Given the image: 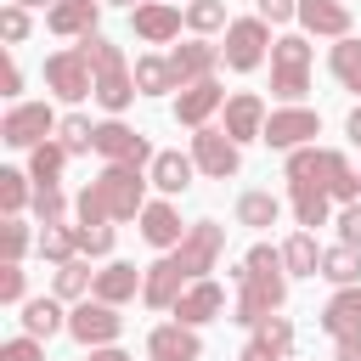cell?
I'll return each mask as SVG.
<instances>
[{
    "label": "cell",
    "mask_w": 361,
    "mask_h": 361,
    "mask_svg": "<svg viewBox=\"0 0 361 361\" xmlns=\"http://www.w3.org/2000/svg\"><path fill=\"white\" fill-rule=\"evenodd\" d=\"M231 282H237V310H231V322L259 327V322H265L271 310H282V299H288V265H282V248L254 243V248L243 254V265L231 271Z\"/></svg>",
    "instance_id": "6da1fadb"
},
{
    "label": "cell",
    "mask_w": 361,
    "mask_h": 361,
    "mask_svg": "<svg viewBox=\"0 0 361 361\" xmlns=\"http://www.w3.org/2000/svg\"><path fill=\"white\" fill-rule=\"evenodd\" d=\"M147 186H152V175L141 169V164H107L85 192H79V203H73V214H79V226H107V220H135L141 209H147Z\"/></svg>",
    "instance_id": "7a4b0ae2"
},
{
    "label": "cell",
    "mask_w": 361,
    "mask_h": 361,
    "mask_svg": "<svg viewBox=\"0 0 361 361\" xmlns=\"http://www.w3.org/2000/svg\"><path fill=\"white\" fill-rule=\"evenodd\" d=\"M79 51L90 56V68H96V102L107 107V118H118L141 90H135V68L124 62V51L107 39V34H85L79 39Z\"/></svg>",
    "instance_id": "3957f363"
},
{
    "label": "cell",
    "mask_w": 361,
    "mask_h": 361,
    "mask_svg": "<svg viewBox=\"0 0 361 361\" xmlns=\"http://www.w3.org/2000/svg\"><path fill=\"white\" fill-rule=\"evenodd\" d=\"M310 90V39L305 34H282L271 45V96L276 102H299Z\"/></svg>",
    "instance_id": "277c9868"
},
{
    "label": "cell",
    "mask_w": 361,
    "mask_h": 361,
    "mask_svg": "<svg viewBox=\"0 0 361 361\" xmlns=\"http://www.w3.org/2000/svg\"><path fill=\"white\" fill-rule=\"evenodd\" d=\"M271 23L254 11V17H231V28H226V45H220V56H226V68L231 73H254L265 56H271Z\"/></svg>",
    "instance_id": "5b68a950"
},
{
    "label": "cell",
    "mask_w": 361,
    "mask_h": 361,
    "mask_svg": "<svg viewBox=\"0 0 361 361\" xmlns=\"http://www.w3.org/2000/svg\"><path fill=\"white\" fill-rule=\"evenodd\" d=\"M169 254H175V265L186 271V282H197V276H209V271L220 265V254H226V226H220V220H192L186 237H180Z\"/></svg>",
    "instance_id": "8992f818"
},
{
    "label": "cell",
    "mask_w": 361,
    "mask_h": 361,
    "mask_svg": "<svg viewBox=\"0 0 361 361\" xmlns=\"http://www.w3.org/2000/svg\"><path fill=\"white\" fill-rule=\"evenodd\" d=\"M56 124H62V118H56V107H51V102H11V113L0 118V141L28 152V147L51 141V135H56Z\"/></svg>",
    "instance_id": "52a82bcc"
},
{
    "label": "cell",
    "mask_w": 361,
    "mask_h": 361,
    "mask_svg": "<svg viewBox=\"0 0 361 361\" xmlns=\"http://www.w3.org/2000/svg\"><path fill=\"white\" fill-rule=\"evenodd\" d=\"M45 85L62 102H85V96H96V68H90V56L79 45H68V51H51L45 56Z\"/></svg>",
    "instance_id": "ba28073f"
},
{
    "label": "cell",
    "mask_w": 361,
    "mask_h": 361,
    "mask_svg": "<svg viewBox=\"0 0 361 361\" xmlns=\"http://www.w3.org/2000/svg\"><path fill=\"white\" fill-rule=\"evenodd\" d=\"M68 333L85 344V350H96V344H118V333H124V316H118V305H107V299H79L73 310H68Z\"/></svg>",
    "instance_id": "9c48e42d"
},
{
    "label": "cell",
    "mask_w": 361,
    "mask_h": 361,
    "mask_svg": "<svg viewBox=\"0 0 361 361\" xmlns=\"http://www.w3.org/2000/svg\"><path fill=\"white\" fill-rule=\"evenodd\" d=\"M322 135V113L316 107H299V102H288V107H276L271 118H265V147H276V152H293V147H310Z\"/></svg>",
    "instance_id": "30bf717a"
},
{
    "label": "cell",
    "mask_w": 361,
    "mask_h": 361,
    "mask_svg": "<svg viewBox=\"0 0 361 361\" xmlns=\"http://www.w3.org/2000/svg\"><path fill=\"white\" fill-rule=\"evenodd\" d=\"M192 164H197L209 180H231V175L243 169V147H237L226 130L203 124V130H192Z\"/></svg>",
    "instance_id": "8fae6325"
},
{
    "label": "cell",
    "mask_w": 361,
    "mask_h": 361,
    "mask_svg": "<svg viewBox=\"0 0 361 361\" xmlns=\"http://www.w3.org/2000/svg\"><path fill=\"white\" fill-rule=\"evenodd\" d=\"M96 152H102L107 164H141V169L158 158L152 141H147L141 130H130L124 118H102V124H96Z\"/></svg>",
    "instance_id": "7c38bea8"
},
{
    "label": "cell",
    "mask_w": 361,
    "mask_h": 361,
    "mask_svg": "<svg viewBox=\"0 0 361 361\" xmlns=\"http://www.w3.org/2000/svg\"><path fill=\"white\" fill-rule=\"evenodd\" d=\"M130 23H135V34H141L147 45H169V39L186 28V11L169 6V0H141V6H130Z\"/></svg>",
    "instance_id": "4fadbf2b"
},
{
    "label": "cell",
    "mask_w": 361,
    "mask_h": 361,
    "mask_svg": "<svg viewBox=\"0 0 361 361\" xmlns=\"http://www.w3.org/2000/svg\"><path fill=\"white\" fill-rule=\"evenodd\" d=\"M226 56H220V45H209L203 34H192L186 45H175L169 51V68H175V79H180V90L186 85H197V79H214V68H220Z\"/></svg>",
    "instance_id": "5bb4252c"
},
{
    "label": "cell",
    "mask_w": 361,
    "mask_h": 361,
    "mask_svg": "<svg viewBox=\"0 0 361 361\" xmlns=\"http://www.w3.org/2000/svg\"><path fill=\"white\" fill-rule=\"evenodd\" d=\"M226 107V90H220V79H197V85H186L180 96H175V124H186V130H203L214 113Z\"/></svg>",
    "instance_id": "9a60e30c"
},
{
    "label": "cell",
    "mask_w": 361,
    "mask_h": 361,
    "mask_svg": "<svg viewBox=\"0 0 361 361\" xmlns=\"http://www.w3.org/2000/svg\"><path fill=\"white\" fill-rule=\"evenodd\" d=\"M265 118H271L265 102H259L254 90H237V96H226V124H220V130L243 147V141H259V135H265Z\"/></svg>",
    "instance_id": "2e32d148"
},
{
    "label": "cell",
    "mask_w": 361,
    "mask_h": 361,
    "mask_svg": "<svg viewBox=\"0 0 361 361\" xmlns=\"http://www.w3.org/2000/svg\"><path fill=\"white\" fill-rule=\"evenodd\" d=\"M186 293V271L175 265V254H158L152 265H147V282H141V299L152 305V310H175V299Z\"/></svg>",
    "instance_id": "e0dca14e"
},
{
    "label": "cell",
    "mask_w": 361,
    "mask_h": 361,
    "mask_svg": "<svg viewBox=\"0 0 361 361\" xmlns=\"http://www.w3.org/2000/svg\"><path fill=\"white\" fill-rule=\"evenodd\" d=\"M220 310H226V288L209 282V276L186 282V293L175 299V322H186V327H203V322H214Z\"/></svg>",
    "instance_id": "ac0fdd59"
},
{
    "label": "cell",
    "mask_w": 361,
    "mask_h": 361,
    "mask_svg": "<svg viewBox=\"0 0 361 361\" xmlns=\"http://www.w3.org/2000/svg\"><path fill=\"white\" fill-rule=\"evenodd\" d=\"M147 355H152V361H197V355H203V338H197V327H186V322H164V327L147 333Z\"/></svg>",
    "instance_id": "d6986e66"
},
{
    "label": "cell",
    "mask_w": 361,
    "mask_h": 361,
    "mask_svg": "<svg viewBox=\"0 0 361 361\" xmlns=\"http://www.w3.org/2000/svg\"><path fill=\"white\" fill-rule=\"evenodd\" d=\"M135 226H141V243H152L158 254H169V248L186 237V226H180V214H175V203H169V197L147 203V209L135 214Z\"/></svg>",
    "instance_id": "ffe728a7"
},
{
    "label": "cell",
    "mask_w": 361,
    "mask_h": 361,
    "mask_svg": "<svg viewBox=\"0 0 361 361\" xmlns=\"http://www.w3.org/2000/svg\"><path fill=\"white\" fill-rule=\"evenodd\" d=\"M299 28L305 34H322V39H344L355 28V17H350L344 0H299Z\"/></svg>",
    "instance_id": "44dd1931"
},
{
    "label": "cell",
    "mask_w": 361,
    "mask_h": 361,
    "mask_svg": "<svg viewBox=\"0 0 361 361\" xmlns=\"http://www.w3.org/2000/svg\"><path fill=\"white\" fill-rule=\"evenodd\" d=\"M322 333H327L333 344L361 338V282H355V288H338V293L327 299V310H322Z\"/></svg>",
    "instance_id": "7402d4cb"
},
{
    "label": "cell",
    "mask_w": 361,
    "mask_h": 361,
    "mask_svg": "<svg viewBox=\"0 0 361 361\" xmlns=\"http://www.w3.org/2000/svg\"><path fill=\"white\" fill-rule=\"evenodd\" d=\"M96 17H102V0H56L45 11V28L62 39H85V34H96Z\"/></svg>",
    "instance_id": "603a6c76"
},
{
    "label": "cell",
    "mask_w": 361,
    "mask_h": 361,
    "mask_svg": "<svg viewBox=\"0 0 361 361\" xmlns=\"http://www.w3.org/2000/svg\"><path fill=\"white\" fill-rule=\"evenodd\" d=\"M141 282H147V271H135L130 259H107L102 271H96V299H107V305H130L135 293H141Z\"/></svg>",
    "instance_id": "cb8c5ba5"
},
{
    "label": "cell",
    "mask_w": 361,
    "mask_h": 361,
    "mask_svg": "<svg viewBox=\"0 0 361 361\" xmlns=\"http://www.w3.org/2000/svg\"><path fill=\"white\" fill-rule=\"evenodd\" d=\"M288 203H293V220L310 231V226H327V209H333V192L322 180H288Z\"/></svg>",
    "instance_id": "d4e9b609"
},
{
    "label": "cell",
    "mask_w": 361,
    "mask_h": 361,
    "mask_svg": "<svg viewBox=\"0 0 361 361\" xmlns=\"http://www.w3.org/2000/svg\"><path fill=\"white\" fill-rule=\"evenodd\" d=\"M147 175H152V186H158L164 197H180V192L192 186L197 164H192V152H158V158L147 164Z\"/></svg>",
    "instance_id": "484cf974"
},
{
    "label": "cell",
    "mask_w": 361,
    "mask_h": 361,
    "mask_svg": "<svg viewBox=\"0 0 361 361\" xmlns=\"http://www.w3.org/2000/svg\"><path fill=\"white\" fill-rule=\"evenodd\" d=\"M322 186H327L338 203H361V175H355L350 158L333 152V147H322Z\"/></svg>",
    "instance_id": "4316f807"
},
{
    "label": "cell",
    "mask_w": 361,
    "mask_h": 361,
    "mask_svg": "<svg viewBox=\"0 0 361 361\" xmlns=\"http://www.w3.org/2000/svg\"><path fill=\"white\" fill-rule=\"evenodd\" d=\"M23 333H34V338H56V333H68V310H62V299L51 293V299H23Z\"/></svg>",
    "instance_id": "83f0119b"
},
{
    "label": "cell",
    "mask_w": 361,
    "mask_h": 361,
    "mask_svg": "<svg viewBox=\"0 0 361 361\" xmlns=\"http://www.w3.org/2000/svg\"><path fill=\"white\" fill-rule=\"evenodd\" d=\"M282 265H288V276H322V243H316V231H293L282 243Z\"/></svg>",
    "instance_id": "f1b7e54d"
},
{
    "label": "cell",
    "mask_w": 361,
    "mask_h": 361,
    "mask_svg": "<svg viewBox=\"0 0 361 361\" xmlns=\"http://www.w3.org/2000/svg\"><path fill=\"white\" fill-rule=\"evenodd\" d=\"M135 90L141 96H169V90H180V79H175V68H169V56H135Z\"/></svg>",
    "instance_id": "f546056e"
},
{
    "label": "cell",
    "mask_w": 361,
    "mask_h": 361,
    "mask_svg": "<svg viewBox=\"0 0 361 361\" xmlns=\"http://www.w3.org/2000/svg\"><path fill=\"white\" fill-rule=\"evenodd\" d=\"M68 147L62 141H39V147H28V175H34V186H56L62 180V169H68Z\"/></svg>",
    "instance_id": "4dcf8cb0"
},
{
    "label": "cell",
    "mask_w": 361,
    "mask_h": 361,
    "mask_svg": "<svg viewBox=\"0 0 361 361\" xmlns=\"http://www.w3.org/2000/svg\"><path fill=\"white\" fill-rule=\"evenodd\" d=\"M322 276H327L333 288H355V282H361V248H350V243L322 248Z\"/></svg>",
    "instance_id": "1f68e13d"
},
{
    "label": "cell",
    "mask_w": 361,
    "mask_h": 361,
    "mask_svg": "<svg viewBox=\"0 0 361 361\" xmlns=\"http://www.w3.org/2000/svg\"><path fill=\"white\" fill-rule=\"evenodd\" d=\"M327 68H333V79H338L344 90H355V96H361V39H355V34L333 39V51H327Z\"/></svg>",
    "instance_id": "d6a6232c"
},
{
    "label": "cell",
    "mask_w": 361,
    "mask_h": 361,
    "mask_svg": "<svg viewBox=\"0 0 361 361\" xmlns=\"http://www.w3.org/2000/svg\"><path fill=\"white\" fill-rule=\"evenodd\" d=\"M276 214H282V197L276 192H243L237 197V226H248V231L276 226Z\"/></svg>",
    "instance_id": "836d02e7"
},
{
    "label": "cell",
    "mask_w": 361,
    "mask_h": 361,
    "mask_svg": "<svg viewBox=\"0 0 361 361\" xmlns=\"http://www.w3.org/2000/svg\"><path fill=\"white\" fill-rule=\"evenodd\" d=\"M180 11H186V28H192V34H203V39H209V34H220V28H231L226 0H186Z\"/></svg>",
    "instance_id": "e575fe53"
},
{
    "label": "cell",
    "mask_w": 361,
    "mask_h": 361,
    "mask_svg": "<svg viewBox=\"0 0 361 361\" xmlns=\"http://www.w3.org/2000/svg\"><path fill=\"white\" fill-rule=\"evenodd\" d=\"M34 248H39V259H51V265H68V259H79V243H73V226H62V220H56V226H45Z\"/></svg>",
    "instance_id": "d590c367"
},
{
    "label": "cell",
    "mask_w": 361,
    "mask_h": 361,
    "mask_svg": "<svg viewBox=\"0 0 361 361\" xmlns=\"http://www.w3.org/2000/svg\"><path fill=\"white\" fill-rule=\"evenodd\" d=\"M90 288H96V271L85 265V254L56 265V299H90Z\"/></svg>",
    "instance_id": "8d00e7d4"
},
{
    "label": "cell",
    "mask_w": 361,
    "mask_h": 361,
    "mask_svg": "<svg viewBox=\"0 0 361 361\" xmlns=\"http://www.w3.org/2000/svg\"><path fill=\"white\" fill-rule=\"evenodd\" d=\"M34 175L28 169H0V209L6 214H23L28 203H34V186H28Z\"/></svg>",
    "instance_id": "74e56055"
},
{
    "label": "cell",
    "mask_w": 361,
    "mask_h": 361,
    "mask_svg": "<svg viewBox=\"0 0 361 361\" xmlns=\"http://www.w3.org/2000/svg\"><path fill=\"white\" fill-rule=\"evenodd\" d=\"M56 141H62V147L79 158V152H90V147H96V124H90L85 113H68V118L56 124Z\"/></svg>",
    "instance_id": "f35d334b"
},
{
    "label": "cell",
    "mask_w": 361,
    "mask_h": 361,
    "mask_svg": "<svg viewBox=\"0 0 361 361\" xmlns=\"http://www.w3.org/2000/svg\"><path fill=\"white\" fill-rule=\"evenodd\" d=\"M254 338H259L265 350H276L282 361L293 355V322H288V316H276V310H271V316H265V322L254 327Z\"/></svg>",
    "instance_id": "ab89813d"
},
{
    "label": "cell",
    "mask_w": 361,
    "mask_h": 361,
    "mask_svg": "<svg viewBox=\"0 0 361 361\" xmlns=\"http://www.w3.org/2000/svg\"><path fill=\"white\" fill-rule=\"evenodd\" d=\"M282 180H322V147H293L288 164H282Z\"/></svg>",
    "instance_id": "60d3db41"
},
{
    "label": "cell",
    "mask_w": 361,
    "mask_h": 361,
    "mask_svg": "<svg viewBox=\"0 0 361 361\" xmlns=\"http://www.w3.org/2000/svg\"><path fill=\"white\" fill-rule=\"evenodd\" d=\"M28 243H39V237L28 231V220H23V214H6V226H0V259H23Z\"/></svg>",
    "instance_id": "b9f144b4"
},
{
    "label": "cell",
    "mask_w": 361,
    "mask_h": 361,
    "mask_svg": "<svg viewBox=\"0 0 361 361\" xmlns=\"http://www.w3.org/2000/svg\"><path fill=\"white\" fill-rule=\"evenodd\" d=\"M28 299V271L23 259H0V305H23Z\"/></svg>",
    "instance_id": "7bdbcfd3"
},
{
    "label": "cell",
    "mask_w": 361,
    "mask_h": 361,
    "mask_svg": "<svg viewBox=\"0 0 361 361\" xmlns=\"http://www.w3.org/2000/svg\"><path fill=\"white\" fill-rule=\"evenodd\" d=\"M34 214H39V226L68 220V197H62V186H34Z\"/></svg>",
    "instance_id": "ee69618b"
},
{
    "label": "cell",
    "mask_w": 361,
    "mask_h": 361,
    "mask_svg": "<svg viewBox=\"0 0 361 361\" xmlns=\"http://www.w3.org/2000/svg\"><path fill=\"white\" fill-rule=\"evenodd\" d=\"M73 243L85 259H102V254H113V226H73Z\"/></svg>",
    "instance_id": "f6af8a7d"
},
{
    "label": "cell",
    "mask_w": 361,
    "mask_h": 361,
    "mask_svg": "<svg viewBox=\"0 0 361 361\" xmlns=\"http://www.w3.org/2000/svg\"><path fill=\"white\" fill-rule=\"evenodd\" d=\"M28 6H17V0H6V11H0V34H6V45H23L28 39Z\"/></svg>",
    "instance_id": "bcb514c9"
},
{
    "label": "cell",
    "mask_w": 361,
    "mask_h": 361,
    "mask_svg": "<svg viewBox=\"0 0 361 361\" xmlns=\"http://www.w3.org/2000/svg\"><path fill=\"white\" fill-rule=\"evenodd\" d=\"M0 361H45V338L17 333V338H6V344H0Z\"/></svg>",
    "instance_id": "7dc6e473"
},
{
    "label": "cell",
    "mask_w": 361,
    "mask_h": 361,
    "mask_svg": "<svg viewBox=\"0 0 361 361\" xmlns=\"http://www.w3.org/2000/svg\"><path fill=\"white\" fill-rule=\"evenodd\" d=\"M254 11H259L271 28H282V23H299V0H254Z\"/></svg>",
    "instance_id": "c3c4849f"
},
{
    "label": "cell",
    "mask_w": 361,
    "mask_h": 361,
    "mask_svg": "<svg viewBox=\"0 0 361 361\" xmlns=\"http://www.w3.org/2000/svg\"><path fill=\"white\" fill-rule=\"evenodd\" d=\"M333 226H338V243H350V248H361V203H344Z\"/></svg>",
    "instance_id": "681fc988"
},
{
    "label": "cell",
    "mask_w": 361,
    "mask_h": 361,
    "mask_svg": "<svg viewBox=\"0 0 361 361\" xmlns=\"http://www.w3.org/2000/svg\"><path fill=\"white\" fill-rule=\"evenodd\" d=\"M17 90H23V68L6 56V68H0V96H11V102H17Z\"/></svg>",
    "instance_id": "f907efd6"
},
{
    "label": "cell",
    "mask_w": 361,
    "mask_h": 361,
    "mask_svg": "<svg viewBox=\"0 0 361 361\" xmlns=\"http://www.w3.org/2000/svg\"><path fill=\"white\" fill-rule=\"evenodd\" d=\"M237 361H282V355H276V350H265V344H259V338H248V350H243V355H237Z\"/></svg>",
    "instance_id": "816d5d0a"
},
{
    "label": "cell",
    "mask_w": 361,
    "mask_h": 361,
    "mask_svg": "<svg viewBox=\"0 0 361 361\" xmlns=\"http://www.w3.org/2000/svg\"><path fill=\"white\" fill-rule=\"evenodd\" d=\"M85 361H130V355H124V350H118V344H96V350H90V355H85Z\"/></svg>",
    "instance_id": "f5cc1de1"
},
{
    "label": "cell",
    "mask_w": 361,
    "mask_h": 361,
    "mask_svg": "<svg viewBox=\"0 0 361 361\" xmlns=\"http://www.w3.org/2000/svg\"><path fill=\"white\" fill-rule=\"evenodd\" d=\"M344 135H350V141H355V147H361V102H355V107H350V118H344Z\"/></svg>",
    "instance_id": "db71d44e"
},
{
    "label": "cell",
    "mask_w": 361,
    "mask_h": 361,
    "mask_svg": "<svg viewBox=\"0 0 361 361\" xmlns=\"http://www.w3.org/2000/svg\"><path fill=\"white\" fill-rule=\"evenodd\" d=\"M333 361H361V338H344V344H338V355H333Z\"/></svg>",
    "instance_id": "11a10c76"
},
{
    "label": "cell",
    "mask_w": 361,
    "mask_h": 361,
    "mask_svg": "<svg viewBox=\"0 0 361 361\" xmlns=\"http://www.w3.org/2000/svg\"><path fill=\"white\" fill-rule=\"evenodd\" d=\"M17 6H28V11H34V6H45V11H51V6H56V0H17Z\"/></svg>",
    "instance_id": "9f6ffc18"
},
{
    "label": "cell",
    "mask_w": 361,
    "mask_h": 361,
    "mask_svg": "<svg viewBox=\"0 0 361 361\" xmlns=\"http://www.w3.org/2000/svg\"><path fill=\"white\" fill-rule=\"evenodd\" d=\"M102 6H141V0H102Z\"/></svg>",
    "instance_id": "6f0895ef"
}]
</instances>
